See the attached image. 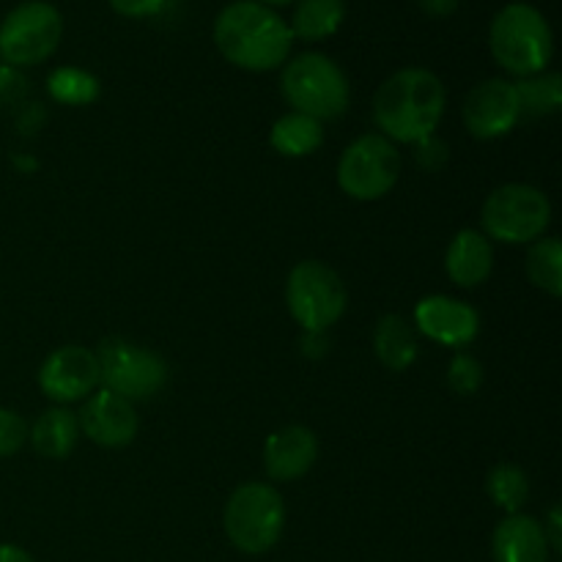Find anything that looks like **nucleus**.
<instances>
[{"label": "nucleus", "instance_id": "obj_1", "mask_svg": "<svg viewBox=\"0 0 562 562\" xmlns=\"http://www.w3.org/2000/svg\"><path fill=\"white\" fill-rule=\"evenodd\" d=\"M214 44L236 69L274 71L289 60L294 36L283 16L256 0H234L214 20Z\"/></svg>", "mask_w": 562, "mask_h": 562}, {"label": "nucleus", "instance_id": "obj_2", "mask_svg": "<svg viewBox=\"0 0 562 562\" xmlns=\"http://www.w3.org/2000/svg\"><path fill=\"white\" fill-rule=\"evenodd\" d=\"M442 80L431 69L409 66L395 71L373 97V121L390 143H417L434 135L445 115Z\"/></svg>", "mask_w": 562, "mask_h": 562}, {"label": "nucleus", "instance_id": "obj_3", "mask_svg": "<svg viewBox=\"0 0 562 562\" xmlns=\"http://www.w3.org/2000/svg\"><path fill=\"white\" fill-rule=\"evenodd\" d=\"M488 49L494 60L519 80L541 75L554 55L552 25L532 3H508L488 27Z\"/></svg>", "mask_w": 562, "mask_h": 562}, {"label": "nucleus", "instance_id": "obj_4", "mask_svg": "<svg viewBox=\"0 0 562 562\" xmlns=\"http://www.w3.org/2000/svg\"><path fill=\"white\" fill-rule=\"evenodd\" d=\"M280 91L294 113L335 121L349 110L351 88L344 69L322 53H302L283 66Z\"/></svg>", "mask_w": 562, "mask_h": 562}, {"label": "nucleus", "instance_id": "obj_5", "mask_svg": "<svg viewBox=\"0 0 562 562\" xmlns=\"http://www.w3.org/2000/svg\"><path fill=\"white\" fill-rule=\"evenodd\" d=\"M223 527L241 554H267L278 547L285 527V503L272 483H241L225 503Z\"/></svg>", "mask_w": 562, "mask_h": 562}, {"label": "nucleus", "instance_id": "obj_6", "mask_svg": "<svg viewBox=\"0 0 562 562\" xmlns=\"http://www.w3.org/2000/svg\"><path fill=\"white\" fill-rule=\"evenodd\" d=\"M481 223L486 239L530 245L547 234L552 223V203L532 184H503L483 203Z\"/></svg>", "mask_w": 562, "mask_h": 562}, {"label": "nucleus", "instance_id": "obj_7", "mask_svg": "<svg viewBox=\"0 0 562 562\" xmlns=\"http://www.w3.org/2000/svg\"><path fill=\"white\" fill-rule=\"evenodd\" d=\"M64 38V16L47 0H25L0 22V60L11 69L44 64Z\"/></svg>", "mask_w": 562, "mask_h": 562}, {"label": "nucleus", "instance_id": "obj_8", "mask_svg": "<svg viewBox=\"0 0 562 562\" xmlns=\"http://www.w3.org/2000/svg\"><path fill=\"white\" fill-rule=\"evenodd\" d=\"M346 285L335 269L322 261H302L285 280V305L302 333H327L346 313Z\"/></svg>", "mask_w": 562, "mask_h": 562}, {"label": "nucleus", "instance_id": "obj_9", "mask_svg": "<svg viewBox=\"0 0 562 562\" xmlns=\"http://www.w3.org/2000/svg\"><path fill=\"white\" fill-rule=\"evenodd\" d=\"M93 355L104 390L121 395L130 404L154 398L168 382V366L162 357L126 338H104Z\"/></svg>", "mask_w": 562, "mask_h": 562}, {"label": "nucleus", "instance_id": "obj_10", "mask_svg": "<svg viewBox=\"0 0 562 562\" xmlns=\"http://www.w3.org/2000/svg\"><path fill=\"white\" fill-rule=\"evenodd\" d=\"M401 176V154L384 135H362L338 162V187L355 201H379Z\"/></svg>", "mask_w": 562, "mask_h": 562}, {"label": "nucleus", "instance_id": "obj_11", "mask_svg": "<svg viewBox=\"0 0 562 562\" xmlns=\"http://www.w3.org/2000/svg\"><path fill=\"white\" fill-rule=\"evenodd\" d=\"M99 382L97 355L86 346H60L38 368V387L58 406L86 401Z\"/></svg>", "mask_w": 562, "mask_h": 562}, {"label": "nucleus", "instance_id": "obj_12", "mask_svg": "<svg viewBox=\"0 0 562 562\" xmlns=\"http://www.w3.org/2000/svg\"><path fill=\"white\" fill-rule=\"evenodd\" d=\"M521 119L516 86L503 77L483 80L481 86L467 93L464 102V126L477 140H497L508 135Z\"/></svg>", "mask_w": 562, "mask_h": 562}, {"label": "nucleus", "instance_id": "obj_13", "mask_svg": "<svg viewBox=\"0 0 562 562\" xmlns=\"http://www.w3.org/2000/svg\"><path fill=\"white\" fill-rule=\"evenodd\" d=\"M80 431L91 439L99 448L119 450L132 445V439L137 437V412L135 404H130L121 395L110 393V390H97L86 398L80 415Z\"/></svg>", "mask_w": 562, "mask_h": 562}, {"label": "nucleus", "instance_id": "obj_14", "mask_svg": "<svg viewBox=\"0 0 562 562\" xmlns=\"http://www.w3.org/2000/svg\"><path fill=\"white\" fill-rule=\"evenodd\" d=\"M415 327L420 329L426 338L437 340L442 346H461L472 344L481 333V316L467 302L453 300V296L434 294L423 296L415 307Z\"/></svg>", "mask_w": 562, "mask_h": 562}, {"label": "nucleus", "instance_id": "obj_15", "mask_svg": "<svg viewBox=\"0 0 562 562\" xmlns=\"http://www.w3.org/2000/svg\"><path fill=\"white\" fill-rule=\"evenodd\" d=\"M318 459V439L305 426H285L269 434L263 445V467L267 475L278 483H291L305 477Z\"/></svg>", "mask_w": 562, "mask_h": 562}, {"label": "nucleus", "instance_id": "obj_16", "mask_svg": "<svg viewBox=\"0 0 562 562\" xmlns=\"http://www.w3.org/2000/svg\"><path fill=\"white\" fill-rule=\"evenodd\" d=\"M549 552L543 525L532 516L510 514L494 530V562H549Z\"/></svg>", "mask_w": 562, "mask_h": 562}, {"label": "nucleus", "instance_id": "obj_17", "mask_svg": "<svg viewBox=\"0 0 562 562\" xmlns=\"http://www.w3.org/2000/svg\"><path fill=\"white\" fill-rule=\"evenodd\" d=\"M445 269L448 278L461 289H475L486 283L494 269V247L483 231L464 228L453 236L445 256Z\"/></svg>", "mask_w": 562, "mask_h": 562}, {"label": "nucleus", "instance_id": "obj_18", "mask_svg": "<svg viewBox=\"0 0 562 562\" xmlns=\"http://www.w3.org/2000/svg\"><path fill=\"white\" fill-rule=\"evenodd\" d=\"M27 439L42 459L60 461L75 450L77 439H80V423H77L75 412H69L66 406H53V409L42 412L36 423L27 428Z\"/></svg>", "mask_w": 562, "mask_h": 562}, {"label": "nucleus", "instance_id": "obj_19", "mask_svg": "<svg viewBox=\"0 0 562 562\" xmlns=\"http://www.w3.org/2000/svg\"><path fill=\"white\" fill-rule=\"evenodd\" d=\"M373 349H376L379 362H382L387 371H406L412 362L417 360V333L404 316H382L376 324V333H373Z\"/></svg>", "mask_w": 562, "mask_h": 562}, {"label": "nucleus", "instance_id": "obj_20", "mask_svg": "<svg viewBox=\"0 0 562 562\" xmlns=\"http://www.w3.org/2000/svg\"><path fill=\"white\" fill-rule=\"evenodd\" d=\"M346 20V0H296L289 27L302 42H324L335 36Z\"/></svg>", "mask_w": 562, "mask_h": 562}, {"label": "nucleus", "instance_id": "obj_21", "mask_svg": "<svg viewBox=\"0 0 562 562\" xmlns=\"http://www.w3.org/2000/svg\"><path fill=\"white\" fill-rule=\"evenodd\" d=\"M269 143L283 157H311L324 143L322 121L291 110L283 119L274 121L272 132H269Z\"/></svg>", "mask_w": 562, "mask_h": 562}, {"label": "nucleus", "instance_id": "obj_22", "mask_svg": "<svg viewBox=\"0 0 562 562\" xmlns=\"http://www.w3.org/2000/svg\"><path fill=\"white\" fill-rule=\"evenodd\" d=\"M514 86L516 97H519L521 115L541 119V115H552L562 108V77L558 71H541V75L521 77Z\"/></svg>", "mask_w": 562, "mask_h": 562}, {"label": "nucleus", "instance_id": "obj_23", "mask_svg": "<svg viewBox=\"0 0 562 562\" xmlns=\"http://www.w3.org/2000/svg\"><path fill=\"white\" fill-rule=\"evenodd\" d=\"M525 267L530 283L558 300L562 294V241L552 236L532 241Z\"/></svg>", "mask_w": 562, "mask_h": 562}, {"label": "nucleus", "instance_id": "obj_24", "mask_svg": "<svg viewBox=\"0 0 562 562\" xmlns=\"http://www.w3.org/2000/svg\"><path fill=\"white\" fill-rule=\"evenodd\" d=\"M47 91L55 102L69 104V108H82V104L97 102L99 86L97 77L86 69H77V66H60L53 75L47 77Z\"/></svg>", "mask_w": 562, "mask_h": 562}, {"label": "nucleus", "instance_id": "obj_25", "mask_svg": "<svg viewBox=\"0 0 562 562\" xmlns=\"http://www.w3.org/2000/svg\"><path fill=\"white\" fill-rule=\"evenodd\" d=\"M486 492L497 508L505 514H521L525 503L530 499V481H527L525 470L514 464H499L488 472Z\"/></svg>", "mask_w": 562, "mask_h": 562}, {"label": "nucleus", "instance_id": "obj_26", "mask_svg": "<svg viewBox=\"0 0 562 562\" xmlns=\"http://www.w3.org/2000/svg\"><path fill=\"white\" fill-rule=\"evenodd\" d=\"M448 384L459 395H475L483 384V366L472 355H456L448 366Z\"/></svg>", "mask_w": 562, "mask_h": 562}, {"label": "nucleus", "instance_id": "obj_27", "mask_svg": "<svg viewBox=\"0 0 562 562\" xmlns=\"http://www.w3.org/2000/svg\"><path fill=\"white\" fill-rule=\"evenodd\" d=\"M27 442V423L14 409L0 406V459L20 453Z\"/></svg>", "mask_w": 562, "mask_h": 562}, {"label": "nucleus", "instance_id": "obj_28", "mask_svg": "<svg viewBox=\"0 0 562 562\" xmlns=\"http://www.w3.org/2000/svg\"><path fill=\"white\" fill-rule=\"evenodd\" d=\"M412 146H415V162L420 165L423 170H428V173H437V170H442L445 165H448V146H445V140H439L437 135L423 137V140L412 143Z\"/></svg>", "mask_w": 562, "mask_h": 562}, {"label": "nucleus", "instance_id": "obj_29", "mask_svg": "<svg viewBox=\"0 0 562 562\" xmlns=\"http://www.w3.org/2000/svg\"><path fill=\"white\" fill-rule=\"evenodd\" d=\"M110 9L130 20H143V16H154L165 9L168 0H108Z\"/></svg>", "mask_w": 562, "mask_h": 562}, {"label": "nucleus", "instance_id": "obj_30", "mask_svg": "<svg viewBox=\"0 0 562 562\" xmlns=\"http://www.w3.org/2000/svg\"><path fill=\"white\" fill-rule=\"evenodd\" d=\"M302 355L305 357H324L329 351V335L327 333H302Z\"/></svg>", "mask_w": 562, "mask_h": 562}, {"label": "nucleus", "instance_id": "obj_31", "mask_svg": "<svg viewBox=\"0 0 562 562\" xmlns=\"http://www.w3.org/2000/svg\"><path fill=\"white\" fill-rule=\"evenodd\" d=\"M417 3H420L423 14L442 20V16H450V14H456V11H459L461 0H417Z\"/></svg>", "mask_w": 562, "mask_h": 562}, {"label": "nucleus", "instance_id": "obj_32", "mask_svg": "<svg viewBox=\"0 0 562 562\" xmlns=\"http://www.w3.org/2000/svg\"><path fill=\"white\" fill-rule=\"evenodd\" d=\"M543 532H547V541H549V549H554V552H560V508H552V514H549V525L543 527Z\"/></svg>", "mask_w": 562, "mask_h": 562}, {"label": "nucleus", "instance_id": "obj_33", "mask_svg": "<svg viewBox=\"0 0 562 562\" xmlns=\"http://www.w3.org/2000/svg\"><path fill=\"white\" fill-rule=\"evenodd\" d=\"M0 562H36L22 547L14 543H0Z\"/></svg>", "mask_w": 562, "mask_h": 562}, {"label": "nucleus", "instance_id": "obj_34", "mask_svg": "<svg viewBox=\"0 0 562 562\" xmlns=\"http://www.w3.org/2000/svg\"><path fill=\"white\" fill-rule=\"evenodd\" d=\"M256 3H263L272 9V5H289V3H296V0H256Z\"/></svg>", "mask_w": 562, "mask_h": 562}]
</instances>
